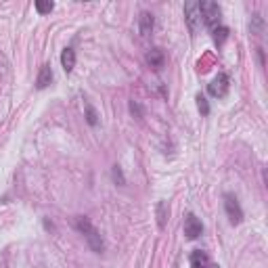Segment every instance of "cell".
Segmentation results:
<instances>
[{
	"mask_svg": "<svg viewBox=\"0 0 268 268\" xmlns=\"http://www.w3.org/2000/svg\"><path fill=\"white\" fill-rule=\"evenodd\" d=\"M76 229H77V232H82V235H84L88 248L93 249L95 253H103L105 251V239H103V235L98 232V229L88 220L86 216H77L76 218Z\"/></svg>",
	"mask_w": 268,
	"mask_h": 268,
	"instance_id": "cell-1",
	"label": "cell"
},
{
	"mask_svg": "<svg viewBox=\"0 0 268 268\" xmlns=\"http://www.w3.org/2000/svg\"><path fill=\"white\" fill-rule=\"evenodd\" d=\"M197 9H199V17L203 19L210 30L220 25V17H222V11L218 2H211V0H203V2H197Z\"/></svg>",
	"mask_w": 268,
	"mask_h": 268,
	"instance_id": "cell-2",
	"label": "cell"
},
{
	"mask_svg": "<svg viewBox=\"0 0 268 268\" xmlns=\"http://www.w3.org/2000/svg\"><path fill=\"white\" fill-rule=\"evenodd\" d=\"M224 211H227L229 222L232 224V227H237V224L243 222V210H241V206H239L237 195L224 193Z\"/></svg>",
	"mask_w": 268,
	"mask_h": 268,
	"instance_id": "cell-3",
	"label": "cell"
},
{
	"mask_svg": "<svg viewBox=\"0 0 268 268\" xmlns=\"http://www.w3.org/2000/svg\"><path fill=\"white\" fill-rule=\"evenodd\" d=\"M230 90V77L229 74H218L214 80L208 84V93L214 98H224Z\"/></svg>",
	"mask_w": 268,
	"mask_h": 268,
	"instance_id": "cell-4",
	"label": "cell"
},
{
	"mask_svg": "<svg viewBox=\"0 0 268 268\" xmlns=\"http://www.w3.org/2000/svg\"><path fill=\"white\" fill-rule=\"evenodd\" d=\"M203 232V224H201V220L197 218L195 214H189L187 218H185V235L189 237V239H197Z\"/></svg>",
	"mask_w": 268,
	"mask_h": 268,
	"instance_id": "cell-5",
	"label": "cell"
},
{
	"mask_svg": "<svg viewBox=\"0 0 268 268\" xmlns=\"http://www.w3.org/2000/svg\"><path fill=\"white\" fill-rule=\"evenodd\" d=\"M153 27H155V17L151 15L149 11H143V13H140V17H138V32H140V36H143V38L151 36Z\"/></svg>",
	"mask_w": 268,
	"mask_h": 268,
	"instance_id": "cell-6",
	"label": "cell"
},
{
	"mask_svg": "<svg viewBox=\"0 0 268 268\" xmlns=\"http://www.w3.org/2000/svg\"><path fill=\"white\" fill-rule=\"evenodd\" d=\"M145 61H147V65H149L151 69H161L166 65V53L161 51V48H151V51L147 53Z\"/></svg>",
	"mask_w": 268,
	"mask_h": 268,
	"instance_id": "cell-7",
	"label": "cell"
},
{
	"mask_svg": "<svg viewBox=\"0 0 268 268\" xmlns=\"http://www.w3.org/2000/svg\"><path fill=\"white\" fill-rule=\"evenodd\" d=\"M185 17H187V23H189V30L193 34L197 32V21H199V9H197V2H187L185 4Z\"/></svg>",
	"mask_w": 268,
	"mask_h": 268,
	"instance_id": "cell-8",
	"label": "cell"
},
{
	"mask_svg": "<svg viewBox=\"0 0 268 268\" xmlns=\"http://www.w3.org/2000/svg\"><path fill=\"white\" fill-rule=\"evenodd\" d=\"M51 82H53V69H51V65H42L40 67V74L36 77V88L42 90V88H46Z\"/></svg>",
	"mask_w": 268,
	"mask_h": 268,
	"instance_id": "cell-9",
	"label": "cell"
},
{
	"mask_svg": "<svg viewBox=\"0 0 268 268\" xmlns=\"http://www.w3.org/2000/svg\"><path fill=\"white\" fill-rule=\"evenodd\" d=\"M61 65L65 69V74H72L74 67H76V51L74 48H65L61 53Z\"/></svg>",
	"mask_w": 268,
	"mask_h": 268,
	"instance_id": "cell-10",
	"label": "cell"
},
{
	"mask_svg": "<svg viewBox=\"0 0 268 268\" xmlns=\"http://www.w3.org/2000/svg\"><path fill=\"white\" fill-rule=\"evenodd\" d=\"M191 268H208L211 262H210V258H208V253L206 251H201V249H197L191 253Z\"/></svg>",
	"mask_w": 268,
	"mask_h": 268,
	"instance_id": "cell-11",
	"label": "cell"
},
{
	"mask_svg": "<svg viewBox=\"0 0 268 268\" xmlns=\"http://www.w3.org/2000/svg\"><path fill=\"white\" fill-rule=\"evenodd\" d=\"M155 216H157V227L159 229H166V220L170 216V210H168V203L166 201H159L157 208H155Z\"/></svg>",
	"mask_w": 268,
	"mask_h": 268,
	"instance_id": "cell-12",
	"label": "cell"
},
{
	"mask_svg": "<svg viewBox=\"0 0 268 268\" xmlns=\"http://www.w3.org/2000/svg\"><path fill=\"white\" fill-rule=\"evenodd\" d=\"M264 17L260 15V13H253L251 15V21H249V32L251 34H256V36H260V34L264 32Z\"/></svg>",
	"mask_w": 268,
	"mask_h": 268,
	"instance_id": "cell-13",
	"label": "cell"
},
{
	"mask_svg": "<svg viewBox=\"0 0 268 268\" xmlns=\"http://www.w3.org/2000/svg\"><path fill=\"white\" fill-rule=\"evenodd\" d=\"M84 117H86L88 126H93V128L98 126V114H96V109L90 103H84Z\"/></svg>",
	"mask_w": 268,
	"mask_h": 268,
	"instance_id": "cell-14",
	"label": "cell"
},
{
	"mask_svg": "<svg viewBox=\"0 0 268 268\" xmlns=\"http://www.w3.org/2000/svg\"><path fill=\"white\" fill-rule=\"evenodd\" d=\"M211 36H214V42H216V44L220 46L222 42L229 38V27H224V25H218V27H214V30H211Z\"/></svg>",
	"mask_w": 268,
	"mask_h": 268,
	"instance_id": "cell-15",
	"label": "cell"
},
{
	"mask_svg": "<svg viewBox=\"0 0 268 268\" xmlns=\"http://www.w3.org/2000/svg\"><path fill=\"white\" fill-rule=\"evenodd\" d=\"M36 11L40 13V15H46V13H51L55 9V2H51V0H36Z\"/></svg>",
	"mask_w": 268,
	"mask_h": 268,
	"instance_id": "cell-16",
	"label": "cell"
},
{
	"mask_svg": "<svg viewBox=\"0 0 268 268\" xmlns=\"http://www.w3.org/2000/svg\"><path fill=\"white\" fill-rule=\"evenodd\" d=\"M111 178H114V182H115L117 187H124L126 185V176H124V172H122V168H119V166L111 168Z\"/></svg>",
	"mask_w": 268,
	"mask_h": 268,
	"instance_id": "cell-17",
	"label": "cell"
},
{
	"mask_svg": "<svg viewBox=\"0 0 268 268\" xmlns=\"http://www.w3.org/2000/svg\"><path fill=\"white\" fill-rule=\"evenodd\" d=\"M195 101H197V109L201 111V115H208V114H210V103H208V98L203 96V95H197Z\"/></svg>",
	"mask_w": 268,
	"mask_h": 268,
	"instance_id": "cell-18",
	"label": "cell"
},
{
	"mask_svg": "<svg viewBox=\"0 0 268 268\" xmlns=\"http://www.w3.org/2000/svg\"><path fill=\"white\" fill-rule=\"evenodd\" d=\"M130 114L136 117V119L143 117V109H140V105H138L136 101H130Z\"/></svg>",
	"mask_w": 268,
	"mask_h": 268,
	"instance_id": "cell-19",
	"label": "cell"
},
{
	"mask_svg": "<svg viewBox=\"0 0 268 268\" xmlns=\"http://www.w3.org/2000/svg\"><path fill=\"white\" fill-rule=\"evenodd\" d=\"M258 59H260V65H266V61H264V51H262V48H258Z\"/></svg>",
	"mask_w": 268,
	"mask_h": 268,
	"instance_id": "cell-20",
	"label": "cell"
},
{
	"mask_svg": "<svg viewBox=\"0 0 268 268\" xmlns=\"http://www.w3.org/2000/svg\"><path fill=\"white\" fill-rule=\"evenodd\" d=\"M208 268H220V266H218V264H210Z\"/></svg>",
	"mask_w": 268,
	"mask_h": 268,
	"instance_id": "cell-21",
	"label": "cell"
}]
</instances>
